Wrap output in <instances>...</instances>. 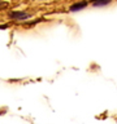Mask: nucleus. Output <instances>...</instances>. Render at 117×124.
I'll return each instance as SVG.
<instances>
[{
    "label": "nucleus",
    "mask_w": 117,
    "mask_h": 124,
    "mask_svg": "<svg viewBox=\"0 0 117 124\" xmlns=\"http://www.w3.org/2000/svg\"><path fill=\"white\" fill-rule=\"evenodd\" d=\"M31 17V14L26 13V12H10L9 13V18L12 19H16V21H26V19H29Z\"/></svg>",
    "instance_id": "f257e3e1"
},
{
    "label": "nucleus",
    "mask_w": 117,
    "mask_h": 124,
    "mask_svg": "<svg viewBox=\"0 0 117 124\" xmlns=\"http://www.w3.org/2000/svg\"><path fill=\"white\" fill-rule=\"evenodd\" d=\"M87 1H78V3H74L73 5L69 7V10L70 12H78V10H82L87 7Z\"/></svg>",
    "instance_id": "f03ea898"
},
{
    "label": "nucleus",
    "mask_w": 117,
    "mask_h": 124,
    "mask_svg": "<svg viewBox=\"0 0 117 124\" xmlns=\"http://www.w3.org/2000/svg\"><path fill=\"white\" fill-rule=\"evenodd\" d=\"M112 0H92V5L94 7H104L111 4Z\"/></svg>",
    "instance_id": "7ed1b4c3"
}]
</instances>
